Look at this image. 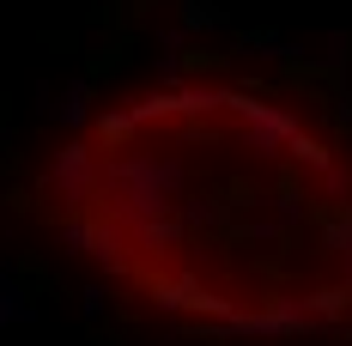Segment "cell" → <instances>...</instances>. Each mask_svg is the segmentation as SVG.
<instances>
[{"label":"cell","instance_id":"6da1fadb","mask_svg":"<svg viewBox=\"0 0 352 346\" xmlns=\"http://www.w3.org/2000/svg\"><path fill=\"white\" fill-rule=\"evenodd\" d=\"M31 213L164 346H352V116L231 61L79 91Z\"/></svg>","mask_w":352,"mask_h":346}]
</instances>
